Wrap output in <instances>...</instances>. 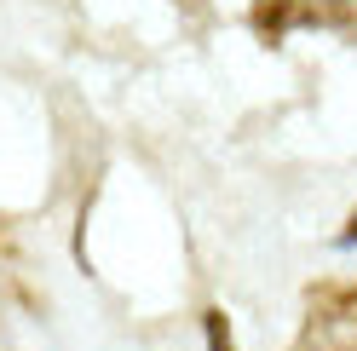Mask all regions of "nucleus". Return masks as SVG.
<instances>
[{"instance_id":"3","label":"nucleus","mask_w":357,"mask_h":351,"mask_svg":"<svg viewBox=\"0 0 357 351\" xmlns=\"http://www.w3.org/2000/svg\"><path fill=\"white\" fill-rule=\"evenodd\" d=\"M346 242H357V219H351V231H346Z\"/></svg>"},{"instance_id":"1","label":"nucleus","mask_w":357,"mask_h":351,"mask_svg":"<svg viewBox=\"0 0 357 351\" xmlns=\"http://www.w3.org/2000/svg\"><path fill=\"white\" fill-rule=\"evenodd\" d=\"M305 345L317 351H357V288H328L311 305Z\"/></svg>"},{"instance_id":"2","label":"nucleus","mask_w":357,"mask_h":351,"mask_svg":"<svg viewBox=\"0 0 357 351\" xmlns=\"http://www.w3.org/2000/svg\"><path fill=\"white\" fill-rule=\"evenodd\" d=\"M357 17V0H265V6L254 12L259 29H294V24H351Z\"/></svg>"}]
</instances>
